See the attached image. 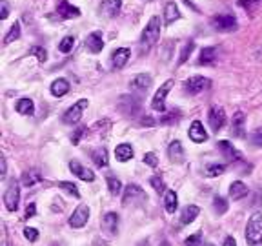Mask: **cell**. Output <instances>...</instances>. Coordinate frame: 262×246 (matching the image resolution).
Returning <instances> with one entry per match:
<instances>
[{
    "instance_id": "cell-30",
    "label": "cell",
    "mask_w": 262,
    "mask_h": 246,
    "mask_svg": "<svg viewBox=\"0 0 262 246\" xmlns=\"http://www.w3.org/2000/svg\"><path fill=\"white\" fill-rule=\"evenodd\" d=\"M115 157L119 159L120 163L130 161V159H133V148H131L130 144H120V146H117V150H115Z\"/></svg>"
},
{
    "instance_id": "cell-51",
    "label": "cell",
    "mask_w": 262,
    "mask_h": 246,
    "mask_svg": "<svg viewBox=\"0 0 262 246\" xmlns=\"http://www.w3.org/2000/svg\"><path fill=\"white\" fill-rule=\"evenodd\" d=\"M222 246H237V243H235L233 237H226V241H224Z\"/></svg>"
},
{
    "instance_id": "cell-48",
    "label": "cell",
    "mask_w": 262,
    "mask_h": 246,
    "mask_svg": "<svg viewBox=\"0 0 262 246\" xmlns=\"http://www.w3.org/2000/svg\"><path fill=\"white\" fill-rule=\"evenodd\" d=\"M86 130H87V128H78V130L75 131V135L71 137V142H73V144H78V141H80V137L84 135V133H86Z\"/></svg>"
},
{
    "instance_id": "cell-5",
    "label": "cell",
    "mask_w": 262,
    "mask_h": 246,
    "mask_svg": "<svg viewBox=\"0 0 262 246\" xmlns=\"http://www.w3.org/2000/svg\"><path fill=\"white\" fill-rule=\"evenodd\" d=\"M18 201H20V188H18V182L13 179V180H9L7 190H5V193H4L5 208H7L9 212H16V208H18Z\"/></svg>"
},
{
    "instance_id": "cell-52",
    "label": "cell",
    "mask_w": 262,
    "mask_h": 246,
    "mask_svg": "<svg viewBox=\"0 0 262 246\" xmlns=\"http://www.w3.org/2000/svg\"><path fill=\"white\" fill-rule=\"evenodd\" d=\"M142 124H144V126H153V124H155V120H153L151 117H144V119H142Z\"/></svg>"
},
{
    "instance_id": "cell-39",
    "label": "cell",
    "mask_w": 262,
    "mask_h": 246,
    "mask_svg": "<svg viewBox=\"0 0 262 246\" xmlns=\"http://www.w3.org/2000/svg\"><path fill=\"white\" fill-rule=\"evenodd\" d=\"M226 166L224 164H209L206 168V175L207 177H217V175H222Z\"/></svg>"
},
{
    "instance_id": "cell-45",
    "label": "cell",
    "mask_w": 262,
    "mask_h": 246,
    "mask_svg": "<svg viewBox=\"0 0 262 246\" xmlns=\"http://www.w3.org/2000/svg\"><path fill=\"white\" fill-rule=\"evenodd\" d=\"M259 4H261V0H240L239 2L240 7H246L248 11H253Z\"/></svg>"
},
{
    "instance_id": "cell-36",
    "label": "cell",
    "mask_w": 262,
    "mask_h": 246,
    "mask_svg": "<svg viewBox=\"0 0 262 246\" xmlns=\"http://www.w3.org/2000/svg\"><path fill=\"white\" fill-rule=\"evenodd\" d=\"M213 210H215V213H218V215H222V213L228 212V202H226V199H224V197H215V199H213Z\"/></svg>"
},
{
    "instance_id": "cell-25",
    "label": "cell",
    "mask_w": 262,
    "mask_h": 246,
    "mask_svg": "<svg viewBox=\"0 0 262 246\" xmlns=\"http://www.w3.org/2000/svg\"><path fill=\"white\" fill-rule=\"evenodd\" d=\"M67 91H69V82L66 81V79H57V81H53V84H51V93H53L55 97H64Z\"/></svg>"
},
{
    "instance_id": "cell-19",
    "label": "cell",
    "mask_w": 262,
    "mask_h": 246,
    "mask_svg": "<svg viewBox=\"0 0 262 246\" xmlns=\"http://www.w3.org/2000/svg\"><path fill=\"white\" fill-rule=\"evenodd\" d=\"M190 139L193 142H204V141H207V133H206V130H204V126H202V122L200 120H193L191 122V126H190Z\"/></svg>"
},
{
    "instance_id": "cell-55",
    "label": "cell",
    "mask_w": 262,
    "mask_h": 246,
    "mask_svg": "<svg viewBox=\"0 0 262 246\" xmlns=\"http://www.w3.org/2000/svg\"><path fill=\"white\" fill-rule=\"evenodd\" d=\"M2 246H7V243H5V237H4V243H2Z\"/></svg>"
},
{
    "instance_id": "cell-10",
    "label": "cell",
    "mask_w": 262,
    "mask_h": 246,
    "mask_svg": "<svg viewBox=\"0 0 262 246\" xmlns=\"http://www.w3.org/2000/svg\"><path fill=\"white\" fill-rule=\"evenodd\" d=\"M207 122L211 126L213 131L222 130V126L226 124V113L220 106H211L209 111H207Z\"/></svg>"
},
{
    "instance_id": "cell-4",
    "label": "cell",
    "mask_w": 262,
    "mask_h": 246,
    "mask_svg": "<svg viewBox=\"0 0 262 246\" xmlns=\"http://www.w3.org/2000/svg\"><path fill=\"white\" fill-rule=\"evenodd\" d=\"M140 97L136 95H122L119 98V109L128 117H136L140 111Z\"/></svg>"
},
{
    "instance_id": "cell-41",
    "label": "cell",
    "mask_w": 262,
    "mask_h": 246,
    "mask_svg": "<svg viewBox=\"0 0 262 246\" xmlns=\"http://www.w3.org/2000/svg\"><path fill=\"white\" fill-rule=\"evenodd\" d=\"M149 184L155 188V191H157V193H162V191L166 190V184H164V180H162V177H160V175H153L151 179H149Z\"/></svg>"
},
{
    "instance_id": "cell-44",
    "label": "cell",
    "mask_w": 262,
    "mask_h": 246,
    "mask_svg": "<svg viewBox=\"0 0 262 246\" xmlns=\"http://www.w3.org/2000/svg\"><path fill=\"white\" fill-rule=\"evenodd\" d=\"M179 119V111H169V113H166L162 117V119H160V122H162V124H171V122H175V120Z\"/></svg>"
},
{
    "instance_id": "cell-43",
    "label": "cell",
    "mask_w": 262,
    "mask_h": 246,
    "mask_svg": "<svg viewBox=\"0 0 262 246\" xmlns=\"http://www.w3.org/2000/svg\"><path fill=\"white\" fill-rule=\"evenodd\" d=\"M186 246H202V235L200 234H195L191 235V237H188L184 243Z\"/></svg>"
},
{
    "instance_id": "cell-18",
    "label": "cell",
    "mask_w": 262,
    "mask_h": 246,
    "mask_svg": "<svg viewBox=\"0 0 262 246\" xmlns=\"http://www.w3.org/2000/svg\"><path fill=\"white\" fill-rule=\"evenodd\" d=\"M69 169L76 175V177H78V179L86 180V182H93V180H95V173H93L91 169L84 168V166H82L80 163H76V161H71Z\"/></svg>"
},
{
    "instance_id": "cell-7",
    "label": "cell",
    "mask_w": 262,
    "mask_h": 246,
    "mask_svg": "<svg viewBox=\"0 0 262 246\" xmlns=\"http://www.w3.org/2000/svg\"><path fill=\"white\" fill-rule=\"evenodd\" d=\"M87 104H89L87 102V98H80V100H76V102L64 113L62 120H64L66 124H75V122H78L80 117L84 115V111L87 109Z\"/></svg>"
},
{
    "instance_id": "cell-29",
    "label": "cell",
    "mask_w": 262,
    "mask_h": 246,
    "mask_svg": "<svg viewBox=\"0 0 262 246\" xmlns=\"http://www.w3.org/2000/svg\"><path fill=\"white\" fill-rule=\"evenodd\" d=\"M15 109L20 115H33L35 113V104H33L31 98H20V100L15 104Z\"/></svg>"
},
{
    "instance_id": "cell-38",
    "label": "cell",
    "mask_w": 262,
    "mask_h": 246,
    "mask_svg": "<svg viewBox=\"0 0 262 246\" xmlns=\"http://www.w3.org/2000/svg\"><path fill=\"white\" fill-rule=\"evenodd\" d=\"M73 46H75V38L64 37L62 38V42L59 44V51H62V53H69L71 49H73Z\"/></svg>"
},
{
    "instance_id": "cell-12",
    "label": "cell",
    "mask_w": 262,
    "mask_h": 246,
    "mask_svg": "<svg viewBox=\"0 0 262 246\" xmlns=\"http://www.w3.org/2000/svg\"><path fill=\"white\" fill-rule=\"evenodd\" d=\"M144 199H146V193L142 191L140 186L130 184V186H126L124 197H122V204H130V202H135V201H144Z\"/></svg>"
},
{
    "instance_id": "cell-40",
    "label": "cell",
    "mask_w": 262,
    "mask_h": 246,
    "mask_svg": "<svg viewBox=\"0 0 262 246\" xmlns=\"http://www.w3.org/2000/svg\"><path fill=\"white\" fill-rule=\"evenodd\" d=\"M250 142L253 144L255 148H262V128H259V130H253L250 133Z\"/></svg>"
},
{
    "instance_id": "cell-1",
    "label": "cell",
    "mask_w": 262,
    "mask_h": 246,
    "mask_svg": "<svg viewBox=\"0 0 262 246\" xmlns=\"http://www.w3.org/2000/svg\"><path fill=\"white\" fill-rule=\"evenodd\" d=\"M246 243L248 246H262V213H253L246 226Z\"/></svg>"
},
{
    "instance_id": "cell-21",
    "label": "cell",
    "mask_w": 262,
    "mask_h": 246,
    "mask_svg": "<svg viewBox=\"0 0 262 246\" xmlns=\"http://www.w3.org/2000/svg\"><path fill=\"white\" fill-rule=\"evenodd\" d=\"M179 18H180L179 5L175 4V2H168L166 7H164V22H166V26L173 24V22L179 20Z\"/></svg>"
},
{
    "instance_id": "cell-26",
    "label": "cell",
    "mask_w": 262,
    "mask_h": 246,
    "mask_svg": "<svg viewBox=\"0 0 262 246\" xmlns=\"http://www.w3.org/2000/svg\"><path fill=\"white\" fill-rule=\"evenodd\" d=\"M198 206H195V204H190V206H186L184 210H182V215H180V223L182 224H190L193 223L196 219V215H198Z\"/></svg>"
},
{
    "instance_id": "cell-32",
    "label": "cell",
    "mask_w": 262,
    "mask_h": 246,
    "mask_svg": "<svg viewBox=\"0 0 262 246\" xmlns=\"http://www.w3.org/2000/svg\"><path fill=\"white\" fill-rule=\"evenodd\" d=\"M164 202H166V210H168L169 213H175V210H177V206H179L177 193H175L173 190L166 191V199H164Z\"/></svg>"
},
{
    "instance_id": "cell-54",
    "label": "cell",
    "mask_w": 262,
    "mask_h": 246,
    "mask_svg": "<svg viewBox=\"0 0 262 246\" xmlns=\"http://www.w3.org/2000/svg\"><path fill=\"white\" fill-rule=\"evenodd\" d=\"M162 246H169V243H168V241H164V243H162Z\"/></svg>"
},
{
    "instance_id": "cell-46",
    "label": "cell",
    "mask_w": 262,
    "mask_h": 246,
    "mask_svg": "<svg viewBox=\"0 0 262 246\" xmlns=\"http://www.w3.org/2000/svg\"><path fill=\"white\" fill-rule=\"evenodd\" d=\"M24 237H26L27 241H31V243H35V241L38 239V232L35 228H26L24 230Z\"/></svg>"
},
{
    "instance_id": "cell-3",
    "label": "cell",
    "mask_w": 262,
    "mask_h": 246,
    "mask_svg": "<svg viewBox=\"0 0 262 246\" xmlns=\"http://www.w3.org/2000/svg\"><path fill=\"white\" fill-rule=\"evenodd\" d=\"M211 26H213V29H217V31L231 33L239 27V22H237L235 15H231V13H222V15L213 16Z\"/></svg>"
},
{
    "instance_id": "cell-31",
    "label": "cell",
    "mask_w": 262,
    "mask_h": 246,
    "mask_svg": "<svg viewBox=\"0 0 262 246\" xmlns=\"http://www.w3.org/2000/svg\"><path fill=\"white\" fill-rule=\"evenodd\" d=\"M217 60V48H204L200 51V59H198V64H213Z\"/></svg>"
},
{
    "instance_id": "cell-53",
    "label": "cell",
    "mask_w": 262,
    "mask_h": 246,
    "mask_svg": "<svg viewBox=\"0 0 262 246\" xmlns=\"http://www.w3.org/2000/svg\"><path fill=\"white\" fill-rule=\"evenodd\" d=\"M5 175V159H2V177Z\"/></svg>"
},
{
    "instance_id": "cell-35",
    "label": "cell",
    "mask_w": 262,
    "mask_h": 246,
    "mask_svg": "<svg viewBox=\"0 0 262 246\" xmlns=\"http://www.w3.org/2000/svg\"><path fill=\"white\" fill-rule=\"evenodd\" d=\"M193 49H195V42H193V40L184 44V48H182V51H180V55H179V64H184L186 60L190 59V55L193 53Z\"/></svg>"
},
{
    "instance_id": "cell-15",
    "label": "cell",
    "mask_w": 262,
    "mask_h": 246,
    "mask_svg": "<svg viewBox=\"0 0 262 246\" xmlns=\"http://www.w3.org/2000/svg\"><path fill=\"white\" fill-rule=\"evenodd\" d=\"M86 48H87V51H91V53H100V51L104 49L102 33H100V31H93L91 35H87Z\"/></svg>"
},
{
    "instance_id": "cell-16",
    "label": "cell",
    "mask_w": 262,
    "mask_h": 246,
    "mask_svg": "<svg viewBox=\"0 0 262 246\" xmlns=\"http://www.w3.org/2000/svg\"><path fill=\"white\" fill-rule=\"evenodd\" d=\"M130 57H131V51L128 48L115 49L113 53H111V64H113V68H117V70H122L126 66V62L130 60Z\"/></svg>"
},
{
    "instance_id": "cell-37",
    "label": "cell",
    "mask_w": 262,
    "mask_h": 246,
    "mask_svg": "<svg viewBox=\"0 0 262 246\" xmlns=\"http://www.w3.org/2000/svg\"><path fill=\"white\" fill-rule=\"evenodd\" d=\"M59 188H62L64 191H67L69 195L73 197H80V191H78V188H76V184H73V182H67V180H62V182H59Z\"/></svg>"
},
{
    "instance_id": "cell-34",
    "label": "cell",
    "mask_w": 262,
    "mask_h": 246,
    "mask_svg": "<svg viewBox=\"0 0 262 246\" xmlns=\"http://www.w3.org/2000/svg\"><path fill=\"white\" fill-rule=\"evenodd\" d=\"M18 37H20V24H18V22H15V24L9 27V33H7V35L4 37V44L7 46V44H11L13 40H16Z\"/></svg>"
},
{
    "instance_id": "cell-8",
    "label": "cell",
    "mask_w": 262,
    "mask_h": 246,
    "mask_svg": "<svg viewBox=\"0 0 262 246\" xmlns=\"http://www.w3.org/2000/svg\"><path fill=\"white\" fill-rule=\"evenodd\" d=\"M149 86H151V77L146 75V73H140L136 75L133 81L130 82V87H131V93L136 95V97H142L149 91Z\"/></svg>"
},
{
    "instance_id": "cell-22",
    "label": "cell",
    "mask_w": 262,
    "mask_h": 246,
    "mask_svg": "<svg viewBox=\"0 0 262 246\" xmlns=\"http://www.w3.org/2000/svg\"><path fill=\"white\" fill-rule=\"evenodd\" d=\"M218 150L224 153V157L228 159V161H240V153L228 141H218Z\"/></svg>"
},
{
    "instance_id": "cell-6",
    "label": "cell",
    "mask_w": 262,
    "mask_h": 246,
    "mask_svg": "<svg viewBox=\"0 0 262 246\" xmlns=\"http://www.w3.org/2000/svg\"><path fill=\"white\" fill-rule=\"evenodd\" d=\"M209 86H211V81L206 79V77H200V75L190 77V79L184 82V91L190 93V95H198V93H202Z\"/></svg>"
},
{
    "instance_id": "cell-13",
    "label": "cell",
    "mask_w": 262,
    "mask_h": 246,
    "mask_svg": "<svg viewBox=\"0 0 262 246\" xmlns=\"http://www.w3.org/2000/svg\"><path fill=\"white\" fill-rule=\"evenodd\" d=\"M57 15H59V18H76V16H80V9L71 5L67 0H59Z\"/></svg>"
},
{
    "instance_id": "cell-14",
    "label": "cell",
    "mask_w": 262,
    "mask_h": 246,
    "mask_svg": "<svg viewBox=\"0 0 262 246\" xmlns=\"http://www.w3.org/2000/svg\"><path fill=\"white\" fill-rule=\"evenodd\" d=\"M122 9V0H102L100 2V13L108 18L117 16Z\"/></svg>"
},
{
    "instance_id": "cell-57",
    "label": "cell",
    "mask_w": 262,
    "mask_h": 246,
    "mask_svg": "<svg viewBox=\"0 0 262 246\" xmlns=\"http://www.w3.org/2000/svg\"><path fill=\"white\" fill-rule=\"evenodd\" d=\"M51 246H57V245H51Z\"/></svg>"
},
{
    "instance_id": "cell-33",
    "label": "cell",
    "mask_w": 262,
    "mask_h": 246,
    "mask_svg": "<svg viewBox=\"0 0 262 246\" xmlns=\"http://www.w3.org/2000/svg\"><path fill=\"white\" fill-rule=\"evenodd\" d=\"M108 188H109V193H111V195H120V193H122V182H120V179L113 177V175H109L108 177Z\"/></svg>"
},
{
    "instance_id": "cell-49",
    "label": "cell",
    "mask_w": 262,
    "mask_h": 246,
    "mask_svg": "<svg viewBox=\"0 0 262 246\" xmlns=\"http://www.w3.org/2000/svg\"><path fill=\"white\" fill-rule=\"evenodd\" d=\"M35 213H37V204H35V202H31V204L27 206V210H26V219L35 217Z\"/></svg>"
},
{
    "instance_id": "cell-47",
    "label": "cell",
    "mask_w": 262,
    "mask_h": 246,
    "mask_svg": "<svg viewBox=\"0 0 262 246\" xmlns=\"http://www.w3.org/2000/svg\"><path fill=\"white\" fill-rule=\"evenodd\" d=\"M144 163L149 164V166H153V168H155V166H157V164H158L157 155H155V153H153V152L146 153V155H144Z\"/></svg>"
},
{
    "instance_id": "cell-23",
    "label": "cell",
    "mask_w": 262,
    "mask_h": 246,
    "mask_svg": "<svg viewBox=\"0 0 262 246\" xmlns=\"http://www.w3.org/2000/svg\"><path fill=\"white\" fill-rule=\"evenodd\" d=\"M248 195V186L242 182V180H235L233 184L229 186V197L233 199V201H239L242 197Z\"/></svg>"
},
{
    "instance_id": "cell-17",
    "label": "cell",
    "mask_w": 262,
    "mask_h": 246,
    "mask_svg": "<svg viewBox=\"0 0 262 246\" xmlns=\"http://www.w3.org/2000/svg\"><path fill=\"white\" fill-rule=\"evenodd\" d=\"M119 213H115V212H109L104 215L102 219V228L104 232H108L109 235H115L117 232H119Z\"/></svg>"
},
{
    "instance_id": "cell-20",
    "label": "cell",
    "mask_w": 262,
    "mask_h": 246,
    "mask_svg": "<svg viewBox=\"0 0 262 246\" xmlns=\"http://www.w3.org/2000/svg\"><path fill=\"white\" fill-rule=\"evenodd\" d=\"M168 155H169V159H171L173 163H177V164H182V163H184V159H186L184 148H182V144H180L179 141H173L171 144H169Z\"/></svg>"
},
{
    "instance_id": "cell-24",
    "label": "cell",
    "mask_w": 262,
    "mask_h": 246,
    "mask_svg": "<svg viewBox=\"0 0 262 246\" xmlns=\"http://www.w3.org/2000/svg\"><path fill=\"white\" fill-rule=\"evenodd\" d=\"M244 122H246L244 113L237 111L233 115V122H231V131H233L235 137H244Z\"/></svg>"
},
{
    "instance_id": "cell-9",
    "label": "cell",
    "mask_w": 262,
    "mask_h": 246,
    "mask_svg": "<svg viewBox=\"0 0 262 246\" xmlns=\"http://www.w3.org/2000/svg\"><path fill=\"white\" fill-rule=\"evenodd\" d=\"M171 86H173V81H168V82H164L162 86L157 89L155 97H153V102H151V108L155 109V111H164V108H166V97H168Z\"/></svg>"
},
{
    "instance_id": "cell-2",
    "label": "cell",
    "mask_w": 262,
    "mask_h": 246,
    "mask_svg": "<svg viewBox=\"0 0 262 246\" xmlns=\"http://www.w3.org/2000/svg\"><path fill=\"white\" fill-rule=\"evenodd\" d=\"M158 37H160V18L158 16H151V20L147 22L146 29L140 35V48L147 51L153 44L157 42Z\"/></svg>"
},
{
    "instance_id": "cell-27",
    "label": "cell",
    "mask_w": 262,
    "mask_h": 246,
    "mask_svg": "<svg viewBox=\"0 0 262 246\" xmlns=\"http://www.w3.org/2000/svg\"><path fill=\"white\" fill-rule=\"evenodd\" d=\"M42 180V173L37 171V169H31V171H26V173L22 175V184L26 186V188H31V186L38 184Z\"/></svg>"
},
{
    "instance_id": "cell-28",
    "label": "cell",
    "mask_w": 262,
    "mask_h": 246,
    "mask_svg": "<svg viewBox=\"0 0 262 246\" xmlns=\"http://www.w3.org/2000/svg\"><path fill=\"white\" fill-rule=\"evenodd\" d=\"M91 159L98 168H106V166H108V150H106V148H97V150H93Z\"/></svg>"
},
{
    "instance_id": "cell-56",
    "label": "cell",
    "mask_w": 262,
    "mask_h": 246,
    "mask_svg": "<svg viewBox=\"0 0 262 246\" xmlns=\"http://www.w3.org/2000/svg\"><path fill=\"white\" fill-rule=\"evenodd\" d=\"M206 246H213V245H206Z\"/></svg>"
},
{
    "instance_id": "cell-11",
    "label": "cell",
    "mask_w": 262,
    "mask_h": 246,
    "mask_svg": "<svg viewBox=\"0 0 262 246\" xmlns=\"http://www.w3.org/2000/svg\"><path fill=\"white\" fill-rule=\"evenodd\" d=\"M87 219H89V208L86 204H78L76 210L73 212V215L69 217V226H73V228H82L87 223Z\"/></svg>"
},
{
    "instance_id": "cell-50",
    "label": "cell",
    "mask_w": 262,
    "mask_h": 246,
    "mask_svg": "<svg viewBox=\"0 0 262 246\" xmlns=\"http://www.w3.org/2000/svg\"><path fill=\"white\" fill-rule=\"evenodd\" d=\"M7 16H9V7H7V4H5V0H2V13H0V18L5 20Z\"/></svg>"
},
{
    "instance_id": "cell-42",
    "label": "cell",
    "mask_w": 262,
    "mask_h": 246,
    "mask_svg": "<svg viewBox=\"0 0 262 246\" xmlns=\"http://www.w3.org/2000/svg\"><path fill=\"white\" fill-rule=\"evenodd\" d=\"M29 53H31L33 57H37V59L40 60V62H44V60L48 59V51H46L44 48H40V46H33Z\"/></svg>"
}]
</instances>
